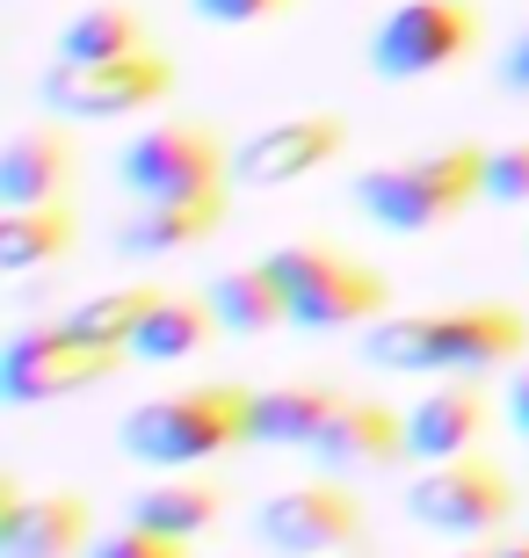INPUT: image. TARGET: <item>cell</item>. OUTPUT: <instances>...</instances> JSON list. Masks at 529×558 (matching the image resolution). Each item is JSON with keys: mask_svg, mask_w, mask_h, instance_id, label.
Returning a JSON list of instances; mask_svg holds the SVG:
<instances>
[{"mask_svg": "<svg viewBox=\"0 0 529 558\" xmlns=\"http://www.w3.org/2000/svg\"><path fill=\"white\" fill-rule=\"evenodd\" d=\"M522 355H529V319L501 298L363 327V363L399 377H493V371H515Z\"/></svg>", "mask_w": 529, "mask_h": 558, "instance_id": "obj_1", "label": "cell"}, {"mask_svg": "<svg viewBox=\"0 0 529 558\" xmlns=\"http://www.w3.org/2000/svg\"><path fill=\"white\" fill-rule=\"evenodd\" d=\"M254 442V392L247 385H189V392H160L123 414V450L153 464V472H189L211 457H232Z\"/></svg>", "mask_w": 529, "mask_h": 558, "instance_id": "obj_2", "label": "cell"}, {"mask_svg": "<svg viewBox=\"0 0 529 558\" xmlns=\"http://www.w3.org/2000/svg\"><path fill=\"white\" fill-rule=\"evenodd\" d=\"M486 153L493 145H435L413 160H385L356 174V210L385 232H435L449 218H465L471 204H486Z\"/></svg>", "mask_w": 529, "mask_h": 558, "instance_id": "obj_3", "label": "cell"}, {"mask_svg": "<svg viewBox=\"0 0 529 558\" xmlns=\"http://www.w3.org/2000/svg\"><path fill=\"white\" fill-rule=\"evenodd\" d=\"M262 269L276 276L298 333H341V327H377L392 305L385 276L363 254H341L326 240H290V247L262 254Z\"/></svg>", "mask_w": 529, "mask_h": 558, "instance_id": "obj_4", "label": "cell"}, {"mask_svg": "<svg viewBox=\"0 0 529 558\" xmlns=\"http://www.w3.org/2000/svg\"><path fill=\"white\" fill-rule=\"evenodd\" d=\"M486 37V15L471 0H399L377 29H370V73L377 81H428L465 65Z\"/></svg>", "mask_w": 529, "mask_h": 558, "instance_id": "obj_5", "label": "cell"}, {"mask_svg": "<svg viewBox=\"0 0 529 558\" xmlns=\"http://www.w3.org/2000/svg\"><path fill=\"white\" fill-rule=\"evenodd\" d=\"M131 355L87 341L81 327H22L8 349H0V399L8 407H51V399H73L87 385L117 377Z\"/></svg>", "mask_w": 529, "mask_h": 558, "instance_id": "obj_6", "label": "cell"}, {"mask_svg": "<svg viewBox=\"0 0 529 558\" xmlns=\"http://www.w3.org/2000/svg\"><path fill=\"white\" fill-rule=\"evenodd\" d=\"M117 182L139 204L160 196H189V189H218L232 182V145L204 124V117H160L117 153Z\"/></svg>", "mask_w": 529, "mask_h": 558, "instance_id": "obj_7", "label": "cell"}, {"mask_svg": "<svg viewBox=\"0 0 529 558\" xmlns=\"http://www.w3.org/2000/svg\"><path fill=\"white\" fill-rule=\"evenodd\" d=\"M407 515L421 522V530H443V537L471 544V537H493V530L515 515V486L486 450H471V457H449V464H428V472L413 478Z\"/></svg>", "mask_w": 529, "mask_h": 558, "instance_id": "obj_8", "label": "cell"}, {"mask_svg": "<svg viewBox=\"0 0 529 558\" xmlns=\"http://www.w3.org/2000/svg\"><path fill=\"white\" fill-rule=\"evenodd\" d=\"M175 59L160 51H131L117 65H51L44 73V102L73 117V124H117V117H139V109L167 102L175 95Z\"/></svg>", "mask_w": 529, "mask_h": 558, "instance_id": "obj_9", "label": "cell"}, {"mask_svg": "<svg viewBox=\"0 0 529 558\" xmlns=\"http://www.w3.org/2000/svg\"><path fill=\"white\" fill-rule=\"evenodd\" d=\"M268 551L284 558H326V551H348L363 537V500L348 494L341 478H312V486H284V494L262 500L254 515Z\"/></svg>", "mask_w": 529, "mask_h": 558, "instance_id": "obj_10", "label": "cell"}, {"mask_svg": "<svg viewBox=\"0 0 529 558\" xmlns=\"http://www.w3.org/2000/svg\"><path fill=\"white\" fill-rule=\"evenodd\" d=\"M348 153V117L334 109H305V117H284V124L254 131L247 145H232V182L240 189H290L334 167Z\"/></svg>", "mask_w": 529, "mask_h": 558, "instance_id": "obj_11", "label": "cell"}, {"mask_svg": "<svg viewBox=\"0 0 529 558\" xmlns=\"http://www.w3.org/2000/svg\"><path fill=\"white\" fill-rule=\"evenodd\" d=\"M305 457L320 464V472L348 478V472H392V464H399V457H413V450H407V421L392 414V407L341 392V407L320 421V435H312Z\"/></svg>", "mask_w": 529, "mask_h": 558, "instance_id": "obj_12", "label": "cell"}, {"mask_svg": "<svg viewBox=\"0 0 529 558\" xmlns=\"http://www.w3.org/2000/svg\"><path fill=\"white\" fill-rule=\"evenodd\" d=\"M73 138L51 124H29L0 145V210H44V204H65L73 189Z\"/></svg>", "mask_w": 529, "mask_h": 558, "instance_id": "obj_13", "label": "cell"}, {"mask_svg": "<svg viewBox=\"0 0 529 558\" xmlns=\"http://www.w3.org/2000/svg\"><path fill=\"white\" fill-rule=\"evenodd\" d=\"M225 226V182L218 189H189V196H160V204H139L123 218V254L139 262H160V254H189L204 247L211 232Z\"/></svg>", "mask_w": 529, "mask_h": 558, "instance_id": "obj_14", "label": "cell"}, {"mask_svg": "<svg viewBox=\"0 0 529 558\" xmlns=\"http://www.w3.org/2000/svg\"><path fill=\"white\" fill-rule=\"evenodd\" d=\"M493 407L479 385H435L428 399H413V414H407V450L421 457V464H449V457H471L479 450V435H486Z\"/></svg>", "mask_w": 529, "mask_h": 558, "instance_id": "obj_15", "label": "cell"}, {"mask_svg": "<svg viewBox=\"0 0 529 558\" xmlns=\"http://www.w3.org/2000/svg\"><path fill=\"white\" fill-rule=\"evenodd\" d=\"M87 551H95V515L81 494L22 500L0 522V558H87Z\"/></svg>", "mask_w": 529, "mask_h": 558, "instance_id": "obj_16", "label": "cell"}, {"mask_svg": "<svg viewBox=\"0 0 529 558\" xmlns=\"http://www.w3.org/2000/svg\"><path fill=\"white\" fill-rule=\"evenodd\" d=\"M341 407V392L326 377H290V385H262L254 392V442L262 450H312L320 421Z\"/></svg>", "mask_w": 529, "mask_h": 558, "instance_id": "obj_17", "label": "cell"}, {"mask_svg": "<svg viewBox=\"0 0 529 558\" xmlns=\"http://www.w3.org/2000/svg\"><path fill=\"white\" fill-rule=\"evenodd\" d=\"M225 515V486L218 478H182V472H167L153 478V486H139L131 494V515L123 522H139V530H160V537H204L211 522Z\"/></svg>", "mask_w": 529, "mask_h": 558, "instance_id": "obj_18", "label": "cell"}, {"mask_svg": "<svg viewBox=\"0 0 529 558\" xmlns=\"http://www.w3.org/2000/svg\"><path fill=\"white\" fill-rule=\"evenodd\" d=\"M131 51H153V44H145V15L123 8V0H95L81 15H65L59 59L51 65H117V59H131Z\"/></svg>", "mask_w": 529, "mask_h": 558, "instance_id": "obj_19", "label": "cell"}, {"mask_svg": "<svg viewBox=\"0 0 529 558\" xmlns=\"http://www.w3.org/2000/svg\"><path fill=\"white\" fill-rule=\"evenodd\" d=\"M211 333H225V327H218V312H211V298L167 290L160 305H153V319L131 333V363H189V355L204 349Z\"/></svg>", "mask_w": 529, "mask_h": 558, "instance_id": "obj_20", "label": "cell"}, {"mask_svg": "<svg viewBox=\"0 0 529 558\" xmlns=\"http://www.w3.org/2000/svg\"><path fill=\"white\" fill-rule=\"evenodd\" d=\"M81 226L65 204H44V210H8L0 218V276H29V269H59L73 254Z\"/></svg>", "mask_w": 529, "mask_h": 558, "instance_id": "obj_21", "label": "cell"}, {"mask_svg": "<svg viewBox=\"0 0 529 558\" xmlns=\"http://www.w3.org/2000/svg\"><path fill=\"white\" fill-rule=\"evenodd\" d=\"M211 312H218V327L225 333H276L290 319V305H284V290H276V276L262 269V262H247V269H225V276H211Z\"/></svg>", "mask_w": 529, "mask_h": 558, "instance_id": "obj_22", "label": "cell"}, {"mask_svg": "<svg viewBox=\"0 0 529 558\" xmlns=\"http://www.w3.org/2000/svg\"><path fill=\"white\" fill-rule=\"evenodd\" d=\"M167 290L160 283H117V290H95V298H81V305L65 312V327H81L87 341H103V349H123L131 355V333L153 319V305H160Z\"/></svg>", "mask_w": 529, "mask_h": 558, "instance_id": "obj_23", "label": "cell"}, {"mask_svg": "<svg viewBox=\"0 0 529 558\" xmlns=\"http://www.w3.org/2000/svg\"><path fill=\"white\" fill-rule=\"evenodd\" d=\"M486 204H508V210L529 204V138L486 153Z\"/></svg>", "mask_w": 529, "mask_h": 558, "instance_id": "obj_24", "label": "cell"}, {"mask_svg": "<svg viewBox=\"0 0 529 558\" xmlns=\"http://www.w3.org/2000/svg\"><path fill=\"white\" fill-rule=\"evenodd\" d=\"M87 558H189L182 537H160V530H139V522H123V530H109V537H95V551Z\"/></svg>", "mask_w": 529, "mask_h": 558, "instance_id": "obj_25", "label": "cell"}, {"mask_svg": "<svg viewBox=\"0 0 529 558\" xmlns=\"http://www.w3.org/2000/svg\"><path fill=\"white\" fill-rule=\"evenodd\" d=\"M204 22H218V29H247V22H268V15H284L290 0H189Z\"/></svg>", "mask_w": 529, "mask_h": 558, "instance_id": "obj_26", "label": "cell"}, {"mask_svg": "<svg viewBox=\"0 0 529 558\" xmlns=\"http://www.w3.org/2000/svg\"><path fill=\"white\" fill-rule=\"evenodd\" d=\"M508 428L529 442V355H522V363L508 371Z\"/></svg>", "mask_w": 529, "mask_h": 558, "instance_id": "obj_27", "label": "cell"}, {"mask_svg": "<svg viewBox=\"0 0 529 558\" xmlns=\"http://www.w3.org/2000/svg\"><path fill=\"white\" fill-rule=\"evenodd\" d=\"M501 81H508L515 95H529V29L508 44V59H501Z\"/></svg>", "mask_w": 529, "mask_h": 558, "instance_id": "obj_28", "label": "cell"}, {"mask_svg": "<svg viewBox=\"0 0 529 558\" xmlns=\"http://www.w3.org/2000/svg\"><path fill=\"white\" fill-rule=\"evenodd\" d=\"M493 558H529V530H522V537H508V544H493Z\"/></svg>", "mask_w": 529, "mask_h": 558, "instance_id": "obj_29", "label": "cell"}, {"mask_svg": "<svg viewBox=\"0 0 529 558\" xmlns=\"http://www.w3.org/2000/svg\"><path fill=\"white\" fill-rule=\"evenodd\" d=\"M457 558H493V551H457Z\"/></svg>", "mask_w": 529, "mask_h": 558, "instance_id": "obj_30", "label": "cell"}]
</instances>
